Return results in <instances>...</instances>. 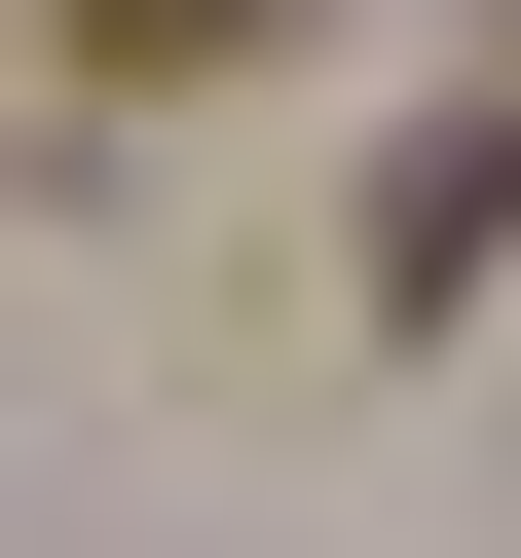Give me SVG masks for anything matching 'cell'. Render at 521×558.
<instances>
[{
    "label": "cell",
    "instance_id": "obj_1",
    "mask_svg": "<svg viewBox=\"0 0 521 558\" xmlns=\"http://www.w3.org/2000/svg\"><path fill=\"white\" fill-rule=\"evenodd\" d=\"M223 38H260V0H75V75H223Z\"/></svg>",
    "mask_w": 521,
    "mask_h": 558
}]
</instances>
